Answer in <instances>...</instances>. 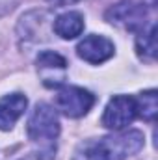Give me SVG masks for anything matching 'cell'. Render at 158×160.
I'll list each match as a JSON object with an SVG mask.
<instances>
[{"mask_svg":"<svg viewBox=\"0 0 158 160\" xmlns=\"http://www.w3.org/2000/svg\"><path fill=\"white\" fill-rule=\"evenodd\" d=\"M28 138L32 140V143L39 145L37 149V158L39 160H52L54 153H56V138L60 136V121H58V114L56 110L47 104V102H39L30 119H28V127H26Z\"/></svg>","mask_w":158,"mask_h":160,"instance_id":"obj_1","label":"cell"},{"mask_svg":"<svg viewBox=\"0 0 158 160\" xmlns=\"http://www.w3.org/2000/svg\"><path fill=\"white\" fill-rule=\"evenodd\" d=\"M143 142L145 138L140 130H126L121 134L101 138L97 145L102 151V155L106 157V160H125L136 155L143 147Z\"/></svg>","mask_w":158,"mask_h":160,"instance_id":"obj_2","label":"cell"},{"mask_svg":"<svg viewBox=\"0 0 158 160\" xmlns=\"http://www.w3.org/2000/svg\"><path fill=\"white\" fill-rule=\"evenodd\" d=\"M56 108L67 118H82L95 104V95L78 86H62L54 101Z\"/></svg>","mask_w":158,"mask_h":160,"instance_id":"obj_3","label":"cell"},{"mask_svg":"<svg viewBox=\"0 0 158 160\" xmlns=\"http://www.w3.org/2000/svg\"><path fill=\"white\" fill-rule=\"evenodd\" d=\"M106 21L123 30H143L147 24V8L132 0H123L106 11Z\"/></svg>","mask_w":158,"mask_h":160,"instance_id":"obj_4","label":"cell"},{"mask_svg":"<svg viewBox=\"0 0 158 160\" xmlns=\"http://www.w3.org/2000/svg\"><path fill=\"white\" fill-rule=\"evenodd\" d=\"M136 118H138L136 99L128 97V95H116L106 104L101 123L108 130H123L125 127H128Z\"/></svg>","mask_w":158,"mask_h":160,"instance_id":"obj_5","label":"cell"},{"mask_svg":"<svg viewBox=\"0 0 158 160\" xmlns=\"http://www.w3.org/2000/svg\"><path fill=\"white\" fill-rule=\"evenodd\" d=\"M37 63V73L43 78V84L48 88H62L65 80V71H67V60L52 50L41 52L36 60Z\"/></svg>","mask_w":158,"mask_h":160,"instance_id":"obj_6","label":"cell"},{"mask_svg":"<svg viewBox=\"0 0 158 160\" xmlns=\"http://www.w3.org/2000/svg\"><path fill=\"white\" fill-rule=\"evenodd\" d=\"M116 52L114 43L104 36H87L78 43L77 54L87 63H102L110 60Z\"/></svg>","mask_w":158,"mask_h":160,"instance_id":"obj_7","label":"cell"},{"mask_svg":"<svg viewBox=\"0 0 158 160\" xmlns=\"http://www.w3.org/2000/svg\"><path fill=\"white\" fill-rule=\"evenodd\" d=\"M28 99L22 93H11L0 99V130H11L17 119L24 114Z\"/></svg>","mask_w":158,"mask_h":160,"instance_id":"obj_8","label":"cell"},{"mask_svg":"<svg viewBox=\"0 0 158 160\" xmlns=\"http://www.w3.org/2000/svg\"><path fill=\"white\" fill-rule=\"evenodd\" d=\"M52 30L62 39H75L84 32V17L78 11H67L54 19Z\"/></svg>","mask_w":158,"mask_h":160,"instance_id":"obj_9","label":"cell"},{"mask_svg":"<svg viewBox=\"0 0 158 160\" xmlns=\"http://www.w3.org/2000/svg\"><path fill=\"white\" fill-rule=\"evenodd\" d=\"M136 50H138V56L143 60L153 62L156 58V24L155 22H149V26H145L140 32L136 39Z\"/></svg>","mask_w":158,"mask_h":160,"instance_id":"obj_10","label":"cell"},{"mask_svg":"<svg viewBox=\"0 0 158 160\" xmlns=\"http://www.w3.org/2000/svg\"><path fill=\"white\" fill-rule=\"evenodd\" d=\"M136 106H138V116H141L145 121L153 123L155 118H156V110H158L156 89L143 91V93L136 99Z\"/></svg>","mask_w":158,"mask_h":160,"instance_id":"obj_11","label":"cell"},{"mask_svg":"<svg viewBox=\"0 0 158 160\" xmlns=\"http://www.w3.org/2000/svg\"><path fill=\"white\" fill-rule=\"evenodd\" d=\"M19 2H21V0H0V17H4V15H7L9 11H13Z\"/></svg>","mask_w":158,"mask_h":160,"instance_id":"obj_12","label":"cell"},{"mask_svg":"<svg viewBox=\"0 0 158 160\" xmlns=\"http://www.w3.org/2000/svg\"><path fill=\"white\" fill-rule=\"evenodd\" d=\"M47 2H50V4H52V6H56V8H62V6L75 4V2H78V0H47Z\"/></svg>","mask_w":158,"mask_h":160,"instance_id":"obj_13","label":"cell"}]
</instances>
